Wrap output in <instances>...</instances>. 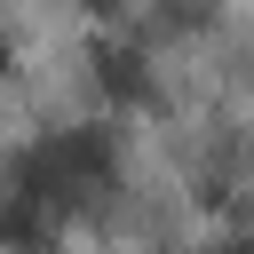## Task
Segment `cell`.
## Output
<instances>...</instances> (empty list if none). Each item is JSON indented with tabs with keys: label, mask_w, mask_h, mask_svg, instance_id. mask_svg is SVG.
I'll return each mask as SVG.
<instances>
[{
	"label": "cell",
	"mask_w": 254,
	"mask_h": 254,
	"mask_svg": "<svg viewBox=\"0 0 254 254\" xmlns=\"http://www.w3.org/2000/svg\"><path fill=\"white\" fill-rule=\"evenodd\" d=\"M95 87H103L111 103L143 111V103H151V64H143L135 48H95Z\"/></svg>",
	"instance_id": "7a4b0ae2"
},
{
	"label": "cell",
	"mask_w": 254,
	"mask_h": 254,
	"mask_svg": "<svg viewBox=\"0 0 254 254\" xmlns=\"http://www.w3.org/2000/svg\"><path fill=\"white\" fill-rule=\"evenodd\" d=\"M111 175H119V143H111V127H64V135H40V143L16 159L8 183L32 190L48 214H64V206L95 198Z\"/></svg>",
	"instance_id": "6da1fadb"
},
{
	"label": "cell",
	"mask_w": 254,
	"mask_h": 254,
	"mask_svg": "<svg viewBox=\"0 0 254 254\" xmlns=\"http://www.w3.org/2000/svg\"><path fill=\"white\" fill-rule=\"evenodd\" d=\"M0 79H8V32H0Z\"/></svg>",
	"instance_id": "3957f363"
}]
</instances>
